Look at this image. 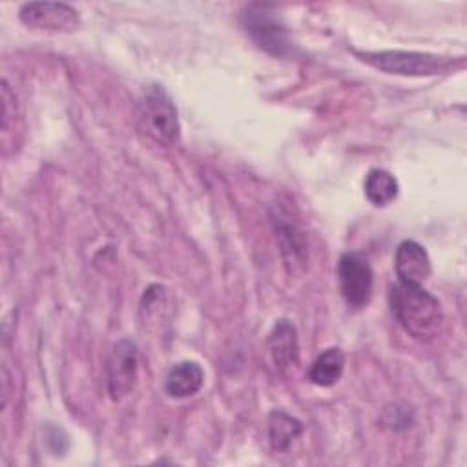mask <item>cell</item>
Listing matches in <instances>:
<instances>
[{"label": "cell", "mask_w": 467, "mask_h": 467, "mask_svg": "<svg viewBox=\"0 0 467 467\" xmlns=\"http://www.w3.org/2000/svg\"><path fill=\"white\" fill-rule=\"evenodd\" d=\"M301 432H303V423L297 418L283 410H274L268 416V441L272 451L275 452L286 451Z\"/></svg>", "instance_id": "13"}, {"label": "cell", "mask_w": 467, "mask_h": 467, "mask_svg": "<svg viewBox=\"0 0 467 467\" xmlns=\"http://www.w3.org/2000/svg\"><path fill=\"white\" fill-rule=\"evenodd\" d=\"M18 18L31 29L51 33H69L80 26L78 11L64 2H27L20 7Z\"/></svg>", "instance_id": "7"}, {"label": "cell", "mask_w": 467, "mask_h": 467, "mask_svg": "<svg viewBox=\"0 0 467 467\" xmlns=\"http://www.w3.org/2000/svg\"><path fill=\"white\" fill-rule=\"evenodd\" d=\"M202 383L204 370L197 361H179L168 370L164 379V390L170 398L181 400L197 394Z\"/></svg>", "instance_id": "11"}, {"label": "cell", "mask_w": 467, "mask_h": 467, "mask_svg": "<svg viewBox=\"0 0 467 467\" xmlns=\"http://www.w3.org/2000/svg\"><path fill=\"white\" fill-rule=\"evenodd\" d=\"M365 197L374 206H387L398 197V181L396 177L387 170H370L363 182Z\"/></svg>", "instance_id": "14"}, {"label": "cell", "mask_w": 467, "mask_h": 467, "mask_svg": "<svg viewBox=\"0 0 467 467\" xmlns=\"http://www.w3.org/2000/svg\"><path fill=\"white\" fill-rule=\"evenodd\" d=\"M337 281L343 299L354 306L361 308L368 303L374 286V274L365 255L358 252H347L337 263Z\"/></svg>", "instance_id": "6"}, {"label": "cell", "mask_w": 467, "mask_h": 467, "mask_svg": "<svg viewBox=\"0 0 467 467\" xmlns=\"http://www.w3.org/2000/svg\"><path fill=\"white\" fill-rule=\"evenodd\" d=\"M272 223L286 274L290 277H301L308 268V244L303 230L297 224L286 221L281 213H277Z\"/></svg>", "instance_id": "8"}, {"label": "cell", "mask_w": 467, "mask_h": 467, "mask_svg": "<svg viewBox=\"0 0 467 467\" xmlns=\"http://www.w3.org/2000/svg\"><path fill=\"white\" fill-rule=\"evenodd\" d=\"M241 22L246 35L263 51L275 57H285L292 51L288 31L272 11V5H265V4L248 5L241 15Z\"/></svg>", "instance_id": "4"}, {"label": "cell", "mask_w": 467, "mask_h": 467, "mask_svg": "<svg viewBox=\"0 0 467 467\" xmlns=\"http://www.w3.org/2000/svg\"><path fill=\"white\" fill-rule=\"evenodd\" d=\"M139 370V350L137 345L122 337L113 343L106 359V389L113 401L126 398L137 381Z\"/></svg>", "instance_id": "5"}, {"label": "cell", "mask_w": 467, "mask_h": 467, "mask_svg": "<svg viewBox=\"0 0 467 467\" xmlns=\"http://www.w3.org/2000/svg\"><path fill=\"white\" fill-rule=\"evenodd\" d=\"M354 55L390 75H403V77H432L443 75L454 69V66H463V58L452 57H440L432 53H418V51H400V49H387V51H356Z\"/></svg>", "instance_id": "2"}, {"label": "cell", "mask_w": 467, "mask_h": 467, "mask_svg": "<svg viewBox=\"0 0 467 467\" xmlns=\"http://www.w3.org/2000/svg\"><path fill=\"white\" fill-rule=\"evenodd\" d=\"M139 128L161 146H175L181 137L177 108L162 86H150L139 102Z\"/></svg>", "instance_id": "3"}, {"label": "cell", "mask_w": 467, "mask_h": 467, "mask_svg": "<svg viewBox=\"0 0 467 467\" xmlns=\"http://www.w3.org/2000/svg\"><path fill=\"white\" fill-rule=\"evenodd\" d=\"M394 270L400 283L421 285L431 275V257L416 241H403L396 248Z\"/></svg>", "instance_id": "10"}, {"label": "cell", "mask_w": 467, "mask_h": 467, "mask_svg": "<svg viewBox=\"0 0 467 467\" xmlns=\"http://www.w3.org/2000/svg\"><path fill=\"white\" fill-rule=\"evenodd\" d=\"M389 303L394 317L410 337L431 341L440 332L443 321L441 305L421 285L398 281L390 286Z\"/></svg>", "instance_id": "1"}, {"label": "cell", "mask_w": 467, "mask_h": 467, "mask_svg": "<svg viewBox=\"0 0 467 467\" xmlns=\"http://www.w3.org/2000/svg\"><path fill=\"white\" fill-rule=\"evenodd\" d=\"M18 120V104L16 95L11 91L7 80H2V139L7 142L9 135L15 133Z\"/></svg>", "instance_id": "15"}, {"label": "cell", "mask_w": 467, "mask_h": 467, "mask_svg": "<svg viewBox=\"0 0 467 467\" xmlns=\"http://www.w3.org/2000/svg\"><path fill=\"white\" fill-rule=\"evenodd\" d=\"M345 370V354L339 347L323 350L312 363L308 378L317 387H332L339 381Z\"/></svg>", "instance_id": "12"}, {"label": "cell", "mask_w": 467, "mask_h": 467, "mask_svg": "<svg viewBox=\"0 0 467 467\" xmlns=\"http://www.w3.org/2000/svg\"><path fill=\"white\" fill-rule=\"evenodd\" d=\"M266 347L270 358L281 374H290L299 365V345L296 327L288 319H279L268 334Z\"/></svg>", "instance_id": "9"}]
</instances>
